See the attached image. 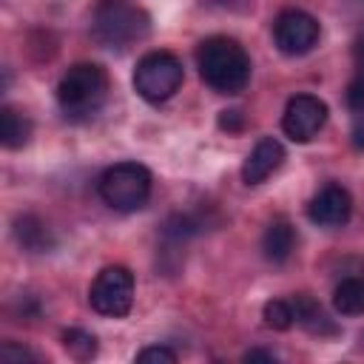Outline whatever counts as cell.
I'll list each match as a JSON object with an SVG mask.
<instances>
[{"label":"cell","instance_id":"cell-15","mask_svg":"<svg viewBox=\"0 0 364 364\" xmlns=\"http://www.w3.org/2000/svg\"><path fill=\"white\" fill-rule=\"evenodd\" d=\"M28 136H31V122H28V117H23V114L14 111L11 105H6V108L0 111V142H3L6 148L17 151V148H23V145L28 142Z\"/></svg>","mask_w":364,"mask_h":364},{"label":"cell","instance_id":"cell-16","mask_svg":"<svg viewBox=\"0 0 364 364\" xmlns=\"http://www.w3.org/2000/svg\"><path fill=\"white\" fill-rule=\"evenodd\" d=\"M63 347L71 358L91 361L97 355V336L82 327H68V330H63Z\"/></svg>","mask_w":364,"mask_h":364},{"label":"cell","instance_id":"cell-8","mask_svg":"<svg viewBox=\"0 0 364 364\" xmlns=\"http://www.w3.org/2000/svg\"><path fill=\"white\" fill-rule=\"evenodd\" d=\"M327 122V105L316 94H296L287 100L282 114V131L293 142H310Z\"/></svg>","mask_w":364,"mask_h":364},{"label":"cell","instance_id":"cell-5","mask_svg":"<svg viewBox=\"0 0 364 364\" xmlns=\"http://www.w3.org/2000/svg\"><path fill=\"white\" fill-rule=\"evenodd\" d=\"M185 80L182 63L171 51H148L134 68V88L145 102L171 100Z\"/></svg>","mask_w":364,"mask_h":364},{"label":"cell","instance_id":"cell-13","mask_svg":"<svg viewBox=\"0 0 364 364\" xmlns=\"http://www.w3.org/2000/svg\"><path fill=\"white\" fill-rule=\"evenodd\" d=\"M14 239L28 253H48L54 247V236H51L48 225L34 213H23L14 219Z\"/></svg>","mask_w":364,"mask_h":364},{"label":"cell","instance_id":"cell-7","mask_svg":"<svg viewBox=\"0 0 364 364\" xmlns=\"http://www.w3.org/2000/svg\"><path fill=\"white\" fill-rule=\"evenodd\" d=\"M318 20L301 9H287L273 23V43L287 57H301L318 43Z\"/></svg>","mask_w":364,"mask_h":364},{"label":"cell","instance_id":"cell-12","mask_svg":"<svg viewBox=\"0 0 364 364\" xmlns=\"http://www.w3.org/2000/svg\"><path fill=\"white\" fill-rule=\"evenodd\" d=\"M293 247H296V230H293V225L287 219H273L267 225L264 236H262V253H264V259L273 262V264H282V262L290 259Z\"/></svg>","mask_w":364,"mask_h":364},{"label":"cell","instance_id":"cell-3","mask_svg":"<svg viewBox=\"0 0 364 364\" xmlns=\"http://www.w3.org/2000/svg\"><path fill=\"white\" fill-rule=\"evenodd\" d=\"M148 34V14L128 0H100L91 17V37L108 48H125Z\"/></svg>","mask_w":364,"mask_h":364},{"label":"cell","instance_id":"cell-11","mask_svg":"<svg viewBox=\"0 0 364 364\" xmlns=\"http://www.w3.org/2000/svg\"><path fill=\"white\" fill-rule=\"evenodd\" d=\"M293 313H296V324H301L310 336H336L338 333V327L327 316V310L307 293H299L293 299Z\"/></svg>","mask_w":364,"mask_h":364},{"label":"cell","instance_id":"cell-9","mask_svg":"<svg viewBox=\"0 0 364 364\" xmlns=\"http://www.w3.org/2000/svg\"><path fill=\"white\" fill-rule=\"evenodd\" d=\"M350 213H353V199H350L347 188H341L336 182L318 188V193L307 205L310 222H316L321 228H341V225H347Z\"/></svg>","mask_w":364,"mask_h":364},{"label":"cell","instance_id":"cell-19","mask_svg":"<svg viewBox=\"0 0 364 364\" xmlns=\"http://www.w3.org/2000/svg\"><path fill=\"white\" fill-rule=\"evenodd\" d=\"M344 100L353 111H364V65H358L355 77L350 80V85L344 91Z\"/></svg>","mask_w":364,"mask_h":364},{"label":"cell","instance_id":"cell-10","mask_svg":"<svg viewBox=\"0 0 364 364\" xmlns=\"http://www.w3.org/2000/svg\"><path fill=\"white\" fill-rule=\"evenodd\" d=\"M284 162V148L279 139L264 136L253 145V151L247 154L245 165H242V179L245 185H262L270 173L279 171V165Z\"/></svg>","mask_w":364,"mask_h":364},{"label":"cell","instance_id":"cell-18","mask_svg":"<svg viewBox=\"0 0 364 364\" xmlns=\"http://www.w3.org/2000/svg\"><path fill=\"white\" fill-rule=\"evenodd\" d=\"M136 361L139 364H173L176 361V353L171 347H162V344H154V347H145L136 353Z\"/></svg>","mask_w":364,"mask_h":364},{"label":"cell","instance_id":"cell-6","mask_svg":"<svg viewBox=\"0 0 364 364\" xmlns=\"http://www.w3.org/2000/svg\"><path fill=\"white\" fill-rule=\"evenodd\" d=\"M134 273L122 264H108L97 273V279L91 282L88 290V304L94 313L108 316V318H122L131 313L134 307Z\"/></svg>","mask_w":364,"mask_h":364},{"label":"cell","instance_id":"cell-24","mask_svg":"<svg viewBox=\"0 0 364 364\" xmlns=\"http://www.w3.org/2000/svg\"><path fill=\"white\" fill-rule=\"evenodd\" d=\"M353 57H355L358 65H364V34L355 40V46H353Z\"/></svg>","mask_w":364,"mask_h":364},{"label":"cell","instance_id":"cell-17","mask_svg":"<svg viewBox=\"0 0 364 364\" xmlns=\"http://www.w3.org/2000/svg\"><path fill=\"white\" fill-rule=\"evenodd\" d=\"M262 318L270 330H290L293 321H296V313H293V304L290 301H282V299H270L264 301L262 307Z\"/></svg>","mask_w":364,"mask_h":364},{"label":"cell","instance_id":"cell-4","mask_svg":"<svg viewBox=\"0 0 364 364\" xmlns=\"http://www.w3.org/2000/svg\"><path fill=\"white\" fill-rule=\"evenodd\" d=\"M100 196L114 210H139L151 196V171L139 162H117L100 176Z\"/></svg>","mask_w":364,"mask_h":364},{"label":"cell","instance_id":"cell-25","mask_svg":"<svg viewBox=\"0 0 364 364\" xmlns=\"http://www.w3.org/2000/svg\"><path fill=\"white\" fill-rule=\"evenodd\" d=\"M219 6H228V9H239V6H245L247 0H216Z\"/></svg>","mask_w":364,"mask_h":364},{"label":"cell","instance_id":"cell-22","mask_svg":"<svg viewBox=\"0 0 364 364\" xmlns=\"http://www.w3.org/2000/svg\"><path fill=\"white\" fill-rule=\"evenodd\" d=\"M245 361H276V353H273V350H259V347H253V350L245 353Z\"/></svg>","mask_w":364,"mask_h":364},{"label":"cell","instance_id":"cell-21","mask_svg":"<svg viewBox=\"0 0 364 364\" xmlns=\"http://www.w3.org/2000/svg\"><path fill=\"white\" fill-rule=\"evenodd\" d=\"M242 125H245V117H242L239 108H230V111L219 114V128L222 131H242Z\"/></svg>","mask_w":364,"mask_h":364},{"label":"cell","instance_id":"cell-14","mask_svg":"<svg viewBox=\"0 0 364 364\" xmlns=\"http://www.w3.org/2000/svg\"><path fill=\"white\" fill-rule=\"evenodd\" d=\"M333 307L341 316H361L364 313V276H344L333 290Z\"/></svg>","mask_w":364,"mask_h":364},{"label":"cell","instance_id":"cell-23","mask_svg":"<svg viewBox=\"0 0 364 364\" xmlns=\"http://www.w3.org/2000/svg\"><path fill=\"white\" fill-rule=\"evenodd\" d=\"M353 145H355L358 151H364V125H361V122L353 128Z\"/></svg>","mask_w":364,"mask_h":364},{"label":"cell","instance_id":"cell-1","mask_svg":"<svg viewBox=\"0 0 364 364\" xmlns=\"http://www.w3.org/2000/svg\"><path fill=\"white\" fill-rule=\"evenodd\" d=\"M199 77L219 94H239L250 82V57L233 37H208L196 48Z\"/></svg>","mask_w":364,"mask_h":364},{"label":"cell","instance_id":"cell-2","mask_svg":"<svg viewBox=\"0 0 364 364\" xmlns=\"http://www.w3.org/2000/svg\"><path fill=\"white\" fill-rule=\"evenodd\" d=\"M108 91V77L97 63L71 65L57 82V102L71 119L94 117Z\"/></svg>","mask_w":364,"mask_h":364},{"label":"cell","instance_id":"cell-20","mask_svg":"<svg viewBox=\"0 0 364 364\" xmlns=\"http://www.w3.org/2000/svg\"><path fill=\"white\" fill-rule=\"evenodd\" d=\"M0 358L9 361V364H23V361H37V355L28 350V347H20L14 341H6L0 344Z\"/></svg>","mask_w":364,"mask_h":364}]
</instances>
